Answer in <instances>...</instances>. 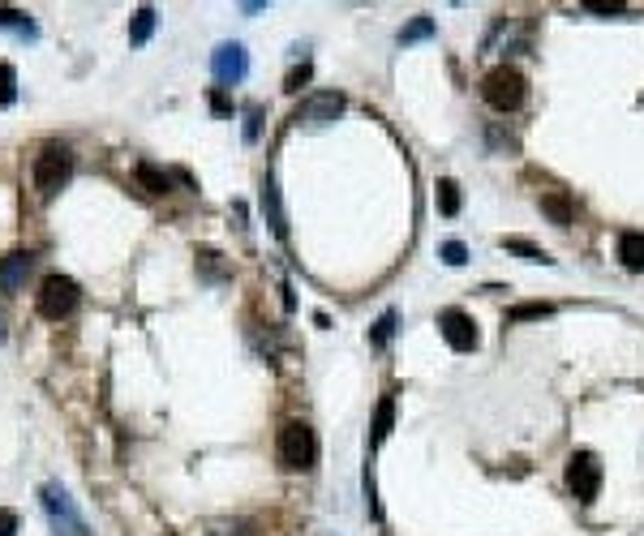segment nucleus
Instances as JSON below:
<instances>
[{
	"mask_svg": "<svg viewBox=\"0 0 644 536\" xmlns=\"http://www.w3.org/2000/svg\"><path fill=\"white\" fill-rule=\"evenodd\" d=\"M275 451H279V463H284V468L310 472L313 460H318V438H313V429L305 421H288L284 429H279Z\"/></svg>",
	"mask_w": 644,
	"mask_h": 536,
	"instance_id": "nucleus-1",
	"label": "nucleus"
},
{
	"mask_svg": "<svg viewBox=\"0 0 644 536\" xmlns=\"http://www.w3.org/2000/svg\"><path fill=\"white\" fill-rule=\"evenodd\" d=\"M481 99L494 112H516L525 103V74L516 65H494L481 82Z\"/></svg>",
	"mask_w": 644,
	"mask_h": 536,
	"instance_id": "nucleus-2",
	"label": "nucleus"
},
{
	"mask_svg": "<svg viewBox=\"0 0 644 536\" xmlns=\"http://www.w3.org/2000/svg\"><path fill=\"white\" fill-rule=\"evenodd\" d=\"M69 172H74V159H69V151L65 146H43L40 154H35V168H31V180H35V189L43 193V198H52V193L69 180Z\"/></svg>",
	"mask_w": 644,
	"mask_h": 536,
	"instance_id": "nucleus-3",
	"label": "nucleus"
},
{
	"mask_svg": "<svg viewBox=\"0 0 644 536\" xmlns=\"http://www.w3.org/2000/svg\"><path fill=\"white\" fill-rule=\"evenodd\" d=\"M43 511H48V523L57 528V536H91L86 532V519L78 515L74 498L60 485H43Z\"/></svg>",
	"mask_w": 644,
	"mask_h": 536,
	"instance_id": "nucleus-4",
	"label": "nucleus"
},
{
	"mask_svg": "<svg viewBox=\"0 0 644 536\" xmlns=\"http://www.w3.org/2000/svg\"><path fill=\"white\" fill-rule=\"evenodd\" d=\"M567 489L580 502L597 498V489H602V460H597L593 451H576V455L567 460Z\"/></svg>",
	"mask_w": 644,
	"mask_h": 536,
	"instance_id": "nucleus-5",
	"label": "nucleus"
},
{
	"mask_svg": "<svg viewBox=\"0 0 644 536\" xmlns=\"http://www.w3.org/2000/svg\"><path fill=\"white\" fill-rule=\"evenodd\" d=\"M74 305H78V284H74L69 275H48V279L40 284V313L43 318L60 322L65 313H74Z\"/></svg>",
	"mask_w": 644,
	"mask_h": 536,
	"instance_id": "nucleus-6",
	"label": "nucleus"
},
{
	"mask_svg": "<svg viewBox=\"0 0 644 536\" xmlns=\"http://www.w3.org/2000/svg\"><path fill=\"white\" fill-rule=\"evenodd\" d=\"M344 103H348V99L340 95V91H318V95H310L301 108H296L293 120L296 125H305V129H327L335 116L344 112Z\"/></svg>",
	"mask_w": 644,
	"mask_h": 536,
	"instance_id": "nucleus-7",
	"label": "nucleus"
},
{
	"mask_svg": "<svg viewBox=\"0 0 644 536\" xmlns=\"http://www.w3.org/2000/svg\"><path fill=\"white\" fill-rule=\"evenodd\" d=\"M438 330H443V339H447L455 352H472V347L481 344L477 322H472L464 309H443V313H438Z\"/></svg>",
	"mask_w": 644,
	"mask_h": 536,
	"instance_id": "nucleus-8",
	"label": "nucleus"
},
{
	"mask_svg": "<svg viewBox=\"0 0 644 536\" xmlns=\"http://www.w3.org/2000/svg\"><path fill=\"white\" fill-rule=\"evenodd\" d=\"M211 74L219 86H236L241 77L250 74V57H245V48L241 43H219L211 57Z\"/></svg>",
	"mask_w": 644,
	"mask_h": 536,
	"instance_id": "nucleus-9",
	"label": "nucleus"
},
{
	"mask_svg": "<svg viewBox=\"0 0 644 536\" xmlns=\"http://www.w3.org/2000/svg\"><path fill=\"white\" fill-rule=\"evenodd\" d=\"M35 267V258L31 253H9V258H0V292H22L26 287V275Z\"/></svg>",
	"mask_w": 644,
	"mask_h": 536,
	"instance_id": "nucleus-10",
	"label": "nucleus"
},
{
	"mask_svg": "<svg viewBox=\"0 0 644 536\" xmlns=\"http://www.w3.org/2000/svg\"><path fill=\"white\" fill-rule=\"evenodd\" d=\"M619 262L640 275L644 270V232H623V236H619Z\"/></svg>",
	"mask_w": 644,
	"mask_h": 536,
	"instance_id": "nucleus-11",
	"label": "nucleus"
},
{
	"mask_svg": "<svg viewBox=\"0 0 644 536\" xmlns=\"http://www.w3.org/2000/svg\"><path fill=\"white\" fill-rule=\"evenodd\" d=\"M542 211L550 215V224H559V228H567V224H571V198H567L563 189H546L542 193Z\"/></svg>",
	"mask_w": 644,
	"mask_h": 536,
	"instance_id": "nucleus-12",
	"label": "nucleus"
},
{
	"mask_svg": "<svg viewBox=\"0 0 644 536\" xmlns=\"http://www.w3.org/2000/svg\"><path fill=\"white\" fill-rule=\"evenodd\" d=\"M262 211L271 219L275 236H288V224H284V206H279V189H275V176H267V185H262Z\"/></svg>",
	"mask_w": 644,
	"mask_h": 536,
	"instance_id": "nucleus-13",
	"label": "nucleus"
},
{
	"mask_svg": "<svg viewBox=\"0 0 644 536\" xmlns=\"http://www.w3.org/2000/svg\"><path fill=\"white\" fill-rule=\"evenodd\" d=\"M434 206H438L443 219H455V215H460V185L443 176V180L434 185Z\"/></svg>",
	"mask_w": 644,
	"mask_h": 536,
	"instance_id": "nucleus-14",
	"label": "nucleus"
},
{
	"mask_svg": "<svg viewBox=\"0 0 644 536\" xmlns=\"http://www.w3.org/2000/svg\"><path fill=\"white\" fill-rule=\"evenodd\" d=\"M391 425H395V400H391V395H383V400H378V412H374V434H370L374 446L391 438Z\"/></svg>",
	"mask_w": 644,
	"mask_h": 536,
	"instance_id": "nucleus-15",
	"label": "nucleus"
},
{
	"mask_svg": "<svg viewBox=\"0 0 644 536\" xmlns=\"http://www.w3.org/2000/svg\"><path fill=\"white\" fill-rule=\"evenodd\" d=\"M554 313V305H546V301H525V305H511L507 309V322H542V318H550Z\"/></svg>",
	"mask_w": 644,
	"mask_h": 536,
	"instance_id": "nucleus-16",
	"label": "nucleus"
},
{
	"mask_svg": "<svg viewBox=\"0 0 644 536\" xmlns=\"http://www.w3.org/2000/svg\"><path fill=\"white\" fill-rule=\"evenodd\" d=\"M503 250L516 253V258H525V262H550V253L542 245H533L525 236H503Z\"/></svg>",
	"mask_w": 644,
	"mask_h": 536,
	"instance_id": "nucleus-17",
	"label": "nucleus"
},
{
	"mask_svg": "<svg viewBox=\"0 0 644 536\" xmlns=\"http://www.w3.org/2000/svg\"><path fill=\"white\" fill-rule=\"evenodd\" d=\"M151 31H155V9H151V4H142V9L134 13V26H129V43L142 48V43L151 39Z\"/></svg>",
	"mask_w": 644,
	"mask_h": 536,
	"instance_id": "nucleus-18",
	"label": "nucleus"
},
{
	"mask_svg": "<svg viewBox=\"0 0 644 536\" xmlns=\"http://www.w3.org/2000/svg\"><path fill=\"white\" fill-rule=\"evenodd\" d=\"M429 35H434V18H426V13H421V18H412L409 26L400 31V48H409V43H417V39H429Z\"/></svg>",
	"mask_w": 644,
	"mask_h": 536,
	"instance_id": "nucleus-19",
	"label": "nucleus"
},
{
	"mask_svg": "<svg viewBox=\"0 0 644 536\" xmlns=\"http://www.w3.org/2000/svg\"><path fill=\"white\" fill-rule=\"evenodd\" d=\"M202 536H254V528L241 523V519H215V523H207Z\"/></svg>",
	"mask_w": 644,
	"mask_h": 536,
	"instance_id": "nucleus-20",
	"label": "nucleus"
},
{
	"mask_svg": "<svg viewBox=\"0 0 644 536\" xmlns=\"http://www.w3.org/2000/svg\"><path fill=\"white\" fill-rule=\"evenodd\" d=\"M13 99H18V74H13V65L0 60V108H9Z\"/></svg>",
	"mask_w": 644,
	"mask_h": 536,
	"instance_id": "nucleus-21",
	"label": "nucleus"
},
{
	"mask_svg": "<svg viewBox=\"0 0 644 536\" xmlns=\"http://www.w3.org/2000/svg\"><path fill=\"white\" fill-rule=\"evenodd\" d=\"M137 176H142V185H146L151 193H168V176L159 172V168H151V163H142V168H137Z\"/></svg>",
	"mask_w": 644,
	"mask_h": 536,
	"instance_id": "nucleus-22",
	"label": "nucleus"
},
{
	"mask_svg": "<svg viewBox=\"0 0 644 536\" xmlns=\"http://www.w3.org/2000/svg\"><path fill=\"white\" fill-rule=\"evenodd\" d=\"M391 335H395V309H387V313L378 318V326H374V335H370V339H374L378 347H383V344L391 339Z\"/></svg>",
	"mask_w": 644,
	"mask_h": 536,
	"instance_id": "nucleus-23",
	"label": "nucleus"
},
{
	"mask_svg": "<svg viewBox=\"0 0 644 536\" xmlns=\"http://www.w3.org/2000/svg\"><path fill=\"white\" fill-rule=\"evenodd\" d=\"M438 253H443V262H447V267H464V262H469V250H464L460 241H447Z\"/></svg>",
	"mask_w": 644,
	"mask_h": 536,
	"instance_id": "nucleus-24",
	"label": "nucleus"
},
{
	"mask_svg": "<svg viewBox=\"0 0 644 536\" xmlns=\"http://www.w3.org/2000/svg\"><path fill=\"white\" fill-rule=\"evenodd\" d=\"M258 120H262V108L250 103V108H245V142H258Z\"/></svg>",
	"mask_w": 644,
	"mask_h": 536,
	"instance_id": "nucleus-25",
	"label": "nucleus"
},
{
	"mask_svg": "<svg viewBox=\"0 0 644 536\" xmlns=\"http://www.w3.org/2000/svg\"><path fill=\"white\" fill-rule=\"evenodd\" d=\"M0 26H18V31H26V35H31V22H26V13H22V9H0Z\"/></svg>",
	"mask_w": 644,
	"mask_h": 536,
	"instance_id": "nucleus-26",
	"label": "nucleus"
},
{
	"mask_svg": "<svg viewBox=\"0 0 644 536\" xmlns=\"http://www.w3.org/2000/svg\"><path fill=\"white\" fill-rule=\"evenodd\" d=\"M305 82H310V65H301V69H293V74H288V82H284V91H288V95H296V91H301Z\"/></svg>",
	"mask_w": 644,
	"mask_h": 536,
	"instance_id": "nucleus-27",
	"label": "nucleus"
},
{
	"mask_svg": "<svg viewBox=\"0 0 644 536\" xmlns=\"http://www.w3.org/2000/svg\"><path fill=\"white\" fill-rule=\"evenodd\" d=\"M13 532H18V515L0 506V536H13Z\"/></svg>",
	"mask_w": 644,
	"mask_h": 536,
	"instance_id": "nucleus-28",
	"label": "nucleus"
},
{
	"mask_svg": "<svg viewBox=\"0 0 644 536\" xmlns=\"http://www.w3.org/2000/svg\"><path fill=\"white\" fill-rule=\"evenodd\" d=\"M0 344H4V318H0Z\"/></svg>",
	"mask_w": 644,
	"mask_h": 536,
	"instance_id": "nucleus-29",
	"label": "nucleus"
}]
</instances>
